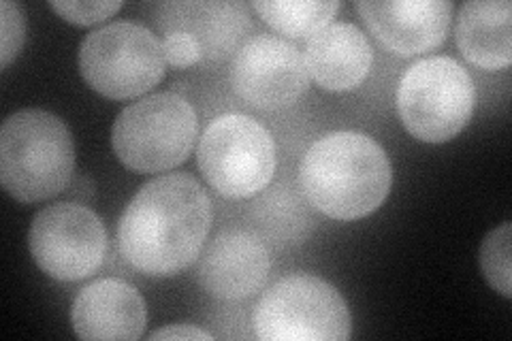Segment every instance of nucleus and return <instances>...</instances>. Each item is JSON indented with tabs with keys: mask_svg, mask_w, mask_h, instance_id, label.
Returning <instances> with one entry per match:
<instances>
[{
	"mask_svg": "<svg viewBox=\"0 0 512 341\" xmlns=\"http://www.w3.org/2000/svg\"><path fill=\"white\" fill-rule=\"evenodd\" d=\"M212 229V203L188 173L143 184L126 205L118 246L124 261L148 278H171L197 261Z\"/></svg>",
	"mask_w": 512,
	"mask_h": 341,
	"instance_id": "1",
	"label": "nucleus"
},
{
	"mask_svg": "<svg viewBox=\"0 0 512 341\" xmlns=\"http://www.w3.org/2000/svg\"><path fill=\"white\" fill-rule=\"evenodd\" d=\"M303 197L333 220H359L387 201L393 171L387 152L363 133L340 131L318 139L299 167Z\"/></svg>",
	"mask_w": 512,
	"mask_h": 341,
	"instance_id": "2",
	"label": "nucleus"
},
{
	"mask_svg": "<svg viewBox=\"0 0 512 341\" xmlns=\"http://www.w3.org/2000/svg\"><path fill=\"white\" fill-rule=\"evenodd\" d=\"M75 165L71 131L43 109L15 111L0 128V182L20 203L47 201L67 188Z\"/></svg>",
	"mask_w": 512,
	"mask_h": 341,
	"instance_id": "3",
	"label": "nucleus"
},
{
	"mask_svg": "<svg viewBox=\"0 0 512 341\" xmlns=\"http://www.w3.org/2000/svg\"><path fill=\"white\" fill-rule=\"evenodd\" d=\"M197 135V113L184 96L156 92L120 113L111 131V145L126 169L158 173L186 162Z\"/></svg>",
	"mask_w": 512,
	"mask_h": 341,
	"instance_id": "4",
	"label": "nucleus"
},
{
	"mask_svg": "<svg viewBox=\"0 0 512 341\" xmlns=\"http://www.w3.org/2000/svg\"><path fill=\"white\" fill-rule=\"evenodd\" d=\"M476 90L451 56L414 62L397 86V113L406 131L425 143L455 139L472 120Z\"/></svg>",
	"mask_w": 512,
	"mask_h": 341,
	"instance_id": "5",
	"label": "nucleus"
},
{
	"mask_svg": "<svg viewBox=\"0 0 512 341\" xmlns=\"http://www.w3.org/2000/svg\"><path fill=\"white\" fill-rule=\"evenodd\" d=\"M263 341H346L350 310L342 292L316 275H288L271 286L252 312Z\"/></svg>",
	"mask_w": 512,
	"mask_h": 341,
	"instance_id": "6",
	"label": "nucleus"
},
{
	"mask_svg": "<svg viewBox=\"0 0 512 341\" xmlns=\"http://www.w3.org/2000/svg\"><path fill=\"white\" fill-rule=\"evenodd\" d=\"M163 41L137 22H114L79 45V73L107 99L128 101L150 92L165 75Z\"/></svg>",
	"mask_w": 512,
	"mask_h": 341,
	"instance_id": "7",
	"label": "nucleus"
},
{
	"mask_svg": "<svg viewBox=\"0 0 512 341\" xmlns=\"http://www.w3.org/2000/svg\"><path fill=\"white\" fill-rule=\"evenodd\" d=\"M197 160L205 182L227 199L259 194L278 165L274 137L261 122L239 113L220 116L205 128Z\"/></svg>",
	"mask_w": 512,
	"mask_h": 341,
	"instance_id": "8",
	"label": "nucleus"
},
{
	"mask_svg": "<svg viewBox=\"0 0 512 341\" xmlns=\"http://www.w3.org/2000/svg\"><path fill=\"white\" fill-rule=\"evenodd\" d=\"M28 246L43 273L58 282H77L90 278L105 261V224L86 205L56 203L32 220Z\"/></svg>",
	"mask_w": 512,
	"mask_h": 341,
	"instance_id": "9",
	"label": "nucleus"
},
{
	"mask_svg": "<svg viewBox=\"0 0 512 341\" xmlns=\"http://www.w3.org/2000/svg\"><path fill=\"white\" fill-rule=\"evenodd\" d=\"M306 60L293 43L259 35L239 47L231 64V86L239 99L263 111L295 105L308 90Z\"/></svg>",
	"mask_w": 512,
	"mask_h": 341,
	"instance_id": "10",
	"label": "nucleus"
},
{
	"mask_svg": "<svg viewBox=\"0 0 512 341\" xmlns=\"http://www.w3.org/2000/svg\"><path fill=\"white\" fill-rule=\"evenodd\" d=\"M357 11L372 35L399 56L436 50L446 39L453 20L448 0H389L357 3Z\"/></svg>",
	"mask_w": 512,
	"mask_h": 341,
	"instance_id": "11",
	"label": "nucleus"
},
{
	"mask_svg": "<svg viewBox=\"0 0 512 341\" xmlns=\"http://www.w3.org/2000/svg\"><path fill=\"white\" fill-rule=\"evenodd\" d=\"M271 269L269 250L259 235L229 229L216 235L199 265V284L222 301L246 299L259 290Z\"/></svg>",
	"mask_w": 512,
	"mask_h": 341,
	"instance_id": "12",
	"label": "nucleus"
},
{
	"mask_svg": "<svg viewBox=\"0 0 512 341\" xmlns=\"http://www.w3.org/2000/svg\"><path fill=\"white\" fill-rule=\"evenodd\" d=\"M71 324L79 339L135 341L146 331L148 307L141 292L122 280H96L73 301Z\"/></svg>",
	"mask_w": 512,
	"mask_h": 341,
	"instance_id": "13",
	"label": "nucleus"
},
{
	"mask_svg": "<svg viewBox=\"0 0 512 341\" xmlns=\"http://www.w3.org/2000/svg\"><path fill=\"white\" fill-rule=\"evenodd\" d=\"M308 77L329 92H348L363 84L374 62L370 41L355 24H329L306 45Z\"/></svg>",
	"mask_w": 512,
	"mask_h": 341,
	"instance_id": "14",
	"label": "nucleus"
},
{
	"mask_svg": "<svg viewBox=\"0 0 512 341\" xmlns=\"http://www.w3.org/2000/svg\"><path fill=\"white\" fill-rule=\"evenodd\" d=\"M158 30H184L195 37L203 60L237 54V45L250 30V13L244 3H163L156 7Z\"/></svg>",
	"mask_w": 512,
	"mask_h": 341,
	"instance_id": "15",
	"label": "nucleus"
},
{
	"mask_svg": "<svg viewBox=\"0 0 512 341\" xmlns=\"http://www.w3.org/2000/svg\"><path fill=\"white\" fill-rule=\"evenodd\" d=\"M455 35L463 58L474 67L508 69L512 62V5L508 0H470L459 11Z\"/></svg>",
	"mask_w": 512,
	"mask_h": 341,
	"instance_id": "16",
	"label": "nucleus"
},
{
	"mask_svg": "<svg viewBox=\"0 0 512 341\" xmlns=\"http://www.w3.org/2000/svg\"><path fill=\"white\" fill-rule=\"evenodd\" d=\"M261 18L286 37H312L320 28L329 26L340 3H316V0H269L250 5Z\"/></svg>",
	"mask_w": 512,
	"mask_h": 341,
	"instance_id": "17",
	"label": "nucleus"
},
{
	"mask_svg": "<svg viewBox=\"0 0 512 341\" xmlns=\"http://www.w3.org/2000/svg\"><path fill=\"white\" fill-rule=\"evenodd\" d=\"M510 239L512 226L504 222L500 229H493L480 246V267L493 290H498L504 299H510Z\"/></svg>",
	"mask_w": 512,
	"mask_h": 341,
	"instance_id": "18",
	"label": "nucleus"
},
{
	"mask_svg": "<svg viewBox=\"0 0 512 341\" xmlns=\"http://www.w3.org/2000/svg\"><path fill=\"white\" fill-rule=\"evenodd\" d=\"M50 7L75 26H92L111 18L124 7L122 0H92V3H75V0H50Z\"/></svg>",
	"mask_w": 512,
	"mask_h": 341,
	"instance_id": "19",
	"label": "nucleus"
},
{
	"mask_svg": "<svg viewBox=\"0 0 512 341\" xmlns=\"http://www.w3.org/2000/svg\"><path fill=\"white\" fill-rule=\"evenodd\" d=\"M0 24H3V47H0V67L7 69L20 54L26 39V13L20 3H0Z\"/></svg>",
	"mask_w": 512,
	"mask_h": 341,
	"instance_id": "20",
	"label": "nucleus"
},
{
	"mask_svg": "<svg viewBox=\"0 0 512 341\" xmlns=\"http://www.w3.org/2000/svg\"><path fill=\"white\" fill-rule=\"evenodd\" d=\"M163 52L167 64L175 69H186L203 60V50L199 41L184 30H169L163 39Z\"/></svg>",
	"mask_w": 512,
	"mask_h": 341,
	"instance_id": "21",
	"label": "nucleus"
},
{
	"mask_svg": "<svg viewBox=\"0 0 512 341\" xmlns=\"http://www.w3.org/2000/svg\"><path fill=\"white\" fill-rule=\"evenodd\" d=\"M160 339H214L203 329L192 327V324H171V327L160 329L150 335V341H160Z\"/></svg>",
	"mask_w": 512,
	"mask_h": 341,
	"instance_id": "22",
	"label": "nucleus"
}]
</instances>
